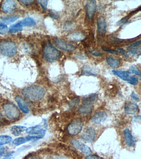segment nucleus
Segmentation results:
<instances>
[{
	"label": "nucleus",
	"instance_id": "nucleus-39",
	"mask_svg": "<svg viewBox=\"0 0 141 159\" xmlns=\"http://www.w3.org/2000/svg\"><path fill=\"white\" fill-rule=\"evenodd\" d=\"M19 2H20L24 5L28 6L34 3V1H33V0H24V1L21 0V1H19Z\"/></svg>",
	"mask_w": 141,
	"mask_h": 159
},
{
	"label": "nucleus",
	"instance_id": "nucleus-45",
	"mask_svg": "<svg viewBox=\"0 0 141 159\" xmlns=\"http://www.w3.org/2000/svg\"><path fill=\"white\" fill-rule=\"evenodd\" d=\"M130 96L132 97V98H133L135 101H138L139 100V98L138 96L134 93L132 92L131 93Z\"/></svg>",
	"mask_w": 141,
	"mask_h": 159
},
{
	"label": "nucleus",
	"instance_id": "nucleus-37",
	"mask_svg": "<svg viewBox=\"0 0 141 159\" xmlns=\"http://www.w3.org/2000/svg\"><path fill=\"white\" fill-rule=\"evenodd\" d=\"M102 49L105 52H107L108 53L112 54L117 55L118 54V51H115V50H110L109 49L105 48H102Z\"/></svg>",
	"mask_w": 141,
	"mask_h": 159
},
{
	"label": "nucleus",
	"instance_id": "nucleus-21",
	"mask_svg": "<svg viewBox=\"0 0 141 159\" xmlns=\"http://www.w3.org/2000/svg\"><path fill=\"white\" fill-rule=\"evenodd\" d=\"M93 110V107L92 105H83L78 109V112L80 114L86 116L91 113Z\"/></svg>",
	"mask_w": 141,
	"mask_h": 159
},
{
	"label": "nucleus",
	"instance_id": "nucleus-42",
	"mask_svg": "<svg viewBox=\"0 0 141 159\" xmlns=\"http://www.w3.org/2000/svg\"><path fill=\"white\" fill-rule=\"evenodd\" d=\"M117 49L120 52H121V53L122 54V55H123L125 57H128L129 55L128 54H127V52H126V51L123 49L121 48H117Z\"/></svg>",
	"mask_w": 141,
	"mask_h": 159
},
{
	"label": "nucleus",
	"instance_id": "nucleus-34",
	"mask_svg": "<svg viewBox=\"0 0 141 159\" xmlns=\"http://www.w3.org/2000/svg\"><path fill=\"white\" fill-rule=\"evenodd\" d=\"M8 28L6 25L0 24V34H4L8 32Z\"/></svg>",
	"mask_w": 141,
	"mask_h": 159
},
{
	"label": "nucleus",
	"instance_id": "nucleus-48",
	"mask_svg": "<svg viewBox=\"0 0 141 159\" xmlns=\"http://www.w3.org/2000/svg\"><path fill=\"white\" fill-rule=\"evenodd\" d=\"M0 152H5V148L3 146H0Z\"/></svg>",
	"mask_w": 141,
	"mask_h": 159
},
{
	"label": "nucleus",
	"instance_id": "nucleus-12",
	"mask_svg": "<svg viewBox=\"0 0 141 159\" xmlns=\"http://www.w3.org/2000/svg\"><path fill=\"white\" fill-rule=\"evenodd\" d=\"M125 141L127 146L132 147L135 145L136 140L134 137L132 135L130 131L128 128H126L124 130Z\"/></svg>",
	"mask_w": 141,
	"mask_h": 159
},
{
	"label": "nucleus",
	"instance_id": "nucleus-13",
	"mask_svg": "<svg viewBox=\"0 0 141 159\" xmlns=\"http://www.w3.org/2000/svg\"><path fill=\"white\" fill-rule=\"evenodd\" d=\"M17 5L15 1H6L2 6L3 11L7 13H13L16 9Z\"/></svg>",
	"mask_w": 141,
	"mask_h": 159
},
{
	"label": "nucleus",
	"instance_id": "nucleus-29",
	"mask_svg": "<svg viewBox=\"0 0 141 159\" xmlns=\"http://www.w3.org/2000/svg\"><path fill=\"white\" fill-rule=\"evenodd\" d=\"M23 27L19 22L12 25L9 28V31L11 33H17L21 31Z\"/></svg>",
	"mask_w": 141,
	"mask_h": 159
},
{
	"label": "nucleus",
	"instance_id": "nucleus-27",
	"mask_svg": "<svg viewBox=\"0 0 141 159\" xmlns=\"http://www.w3.org/2000/svg\"><path fill=\"white\" fill-rule=\"evenodd\" d=\"M140 10L141 7H139L138 8H137L136 10L133 11L131 12V13L128 15L124 17V18L121 19V20H119V21L117 22V24H118V25H120V24H124V23L127 22V20H128V19H129V18H130L132 16L135 14L136 13H137V12L139 11Z\"/></svg>",
	"mask_w": 141,
	"mask_h": 159
},
{
	"label": "nucleus",
	"instance_id": "nucleus-20",
	"mask_svg": "<svg viewBox=\"0 0 141 159\" xmlns=\"http://www.w3.org/2000/svg\"><path fill=\"white\" fill-rule=\"evenodd\" d=\"M98 99V94H92L84 98L83 100L82 103L83 105H92L97 102Z\"/></svg>",
	"mask_w": 141,
	"mask_h": 159
},
{
	"label": "nucleus",
	"instance_id": "nucleus-50",
	"mask_svg": "<svg viewBox=\"0 0 141 159\" xmlns=\"http://www.w3.org/2000/svg\"><path fill=\"white\" fill-rule=\"evenodd\" d=\"M3 119L2 117V114L0 113V120H2Z\"/></svg>",
	"mask_w": 141,
	"mask_h": 159
},
{
	"label": "nucleus",
	"instance_id": "nucleus-23",
	"mask_svg": "<svg viewBox=\"0 0 141 159\" xmlns=\"http://www.w3.org/2000/svg\"><path fill=\"white\" fill-rule=\"evenodd\" d=\"M26 127L20 125H14L11 128V131L12 134L16 136L20 135L22 132L26 131Z\"/></svg>",
	"mask_w": 141,
	"mask_h": 159
},
{
	"label": "nucleus",
	"instance_id": "nucleus-35",
	"mask_svg": "<svg viewBox=\"0 0 141 159\" xmlns=\"http://www.w3.org/2000/svg\"><path fill=\"white\" fill-rule=\"evenodd\" d=\"M129 83L132 85H137L138 83V78H136L135 77L131 76L130 77Z\"/></svg>",
	"mask_w": 141,
	"mask_h": 159
},
{
	"label": "nucleus",
	"instance_id": "nucleus-33",
	"mask_svg": "<svg viewBox=\"0 0 141 159\" xmlns=\"http://www.w3.org/2000/svg\"><path fill=\"white\" fill-rule=\"evenodd\" d=\"M37 2L46 11L47 10V6L48 4V1H47V0H40V1L39 0L37 1Z\"/></svg>",
	"mask_w": 141,
	"mask_h": 159
},
{
	"label": "nucleus",
	"instance_id": "nucleus-22",
	"mask_svg": "<svg viewBox=\"0 0 141 159\" xmlns=\"http://www.w3.org/2000/svg\"><path fill=\"white\" fill-rule=\"evenodd\" d=\"M112 73L115 75L117 76L121 79L125 81H129L130 79V73L129 71L121 70H112Z\"/></svg>",
	"mask_w": 141,
	"mask_h": 159
},
{
	"label": "nucleus",
	"instance_id": "nucleus-32",
	"mask_svg": "<svg viewBox=\"0 0 141 159\" xmlns=\"http://www.w3.org/2000/svg\"><path fill=\"white\" fill-rule=\"evenodd\" d=\"M88 51H89V53L91 54L93 56H96V57H100V56H102L103 55L102 52H100L98 50L90 48L88 50Z\"/></svg>",
	"mask_w": 141,
	"mask_h": 159
},
{
	"label": "nucleus",
	"instance_id": "nucleus-3",
	"mask_svg": "<svg viewBox=\"0 0 141 159\" xmlns=\"http://www.w3.org/2000/svg\"><path fill=\"white\" fill-rule=\"evenodd\" d=\"M0 51L3 56L11 57L17 53V47L15 43L12 41H5L0 45Z\"/></svg>",
	"mask_w": 141,
	"mask_h": 159
},
{
	"label": "nucleus",
	"instance_id": "nucleus-17",
	"mask_svg": "<svg viewBox=\"0 0 141 159\" xmlns=\"http://www.w3.org/2000/svg\"><path fill=\"white\" fill-rule=\"evenodd\" d=\"M15 100L18 107L23 113L25 114L29 113V107H28L27 104L23 98L20 96H17L15 97Z\"/></svg>",
	"mask_w": 141,
	"mask_h": 159
},
{
	"label": "nucleus",
	"instance_id": "nucleus-40",
	"mask_svg": "<svg viewBox=\"0 0 141 159\" xmlns=\"http://www.w3.org/2000/svg\"><path fill=\"white\" fill-rule=\"evenodd\" d=\"M76 57L80 60H84L86 58V56L85 54L81 52H79V53L77 54L76 55Z\"/></svg>",
	"mask_w": 141,
	"mask_h": 159
},
{
	"label": "nucleus",
	"instance_id": "nucleus-18",
	"mask_svg": "<svg viewBox=\"0 0 141 159\" xmlns=\"http://www.w3.org/2000/svg\"><path fill=\"white\" fill-rule=\"evenodd\" d=\"M98 30L99 34L105 35L107 32V24L104 17H100L98 20Z\"/></svg>",
	"mask_w": 141,
	"mask_h": 159
},
{
	"label": "nucleus",
	"instance_id": "nucleus-26",
	"mask_svg": "<svg viewBox=\"0 0 141 159\" xmlns=\"http://www.w3.org/2000/svg\"><path fill=\"white\" fill-rule=\"evenodd\" d=\"M22 26H33L36 25L35 20L32 18L28 17L20 22Z\"/></svg>",
	"mask_w": 141,
	"mask_h": 159
},
{
	"label": "nucleus",
	"instance_id": "nucleus-38",
	"mask_svg": "<svg viewBox=\"0 0 141 159\" xmlns=\"http://www.w3.org/2000/svg\"><path fill=\"white\" fill-rule=\"evenodd\" d=\"M14 152H11L5 156L3 159H13V156H14Z\"/></svg>",
	"mask_w": 141,
	"mask_h": 159
},
{
	"label": "nucleus",
	"instance_id": "nucleus-47",
	"mask_svg": "<svg viewBox=\"0 0 141 159\" xmlns=\"http://www.w3.org/2000/svg\"><path fill=\"white\" fill-rule=\"evenodd\" d=\"M133 119L135 121H139V120H140L141 116H136L135 117H134Z\"/></svg>",
	"mask_w": 141,
	"mask_h": 159
},
{
	"label": "nucleus",
	"instance_id": "nucleus-14",
	"mask_svg": "<svg viewBox=\"0 0 141 159\" xmlns=\"http://www.w3.org/2000/svg\"><path fill=\"white\" fill-rule=\"evenodd\" d=\"M26 132L28 134H31V135L38 134V135H41L44 137L45 135L46 130L43 129L41 125H38L27 128Z\"/></svg>",
	"mask_w": 141,
	"mask_h": 159
},
{
	"label": "nucleus",
	"instance_id": "nucleus-49",
	"mask_svg": "<svg viewBox=\"0 0 141 159\" xmlns=\"http://www.w3.org/2000/svg\"><path fill=\"white\" fill-rule=\"evenodd\" d=\"M4 152H0V158L2 157L3 154H4Z\"/></svg>",
	"mask_w": 141,
	"mask_h": 159
},
{
	"label": "nucleus",
	"instance_id": "nucleus-2",
	"mask_svg": "<svg viewBox=\"0 0 141 159\" xmlns=\"http://www.w3.org/2000/svg\"><path fill=\"white\" fill-rule=\"evenodd\" d=\"M59 51L50 42L45 44L43 48L44 58L49 63L56 61L58 60L61 56Z\"/></svg>",
	"mask_w": 141,
	"mask_h": 159
},
{
	"label": "nucleus",
	"instance_id": "nucleus-25",
	"mask_svg": "<svg viewBox=\"0 0 141 159\" xmlns=\"http://www.w3.org/2000/svg\"><path fill=\"white\" fill-rule=\"evenodd\" d=\"M19 18L18 16L3 17L0 19V22L3 24H9L16 21Z\"/></svg>",
	"mask_w": 141,
	"mask_h": 159
},
{
	"label": "nucleus",
	"instance_id": "nucleus-7",
	"mask_svg": "<svg viewBox=\"0 0 141 159\" xmlns=\"http://www.w3.org/2000/svg\"><path fill=\"white\" fill-rule=\"evenodd\" d=\"M54 43L57 48L66 52H72L75 50V47L73 45L67 43L61 39H55Z\"/></svg>",
	"mask_w": 141,
	"mask_h": 159
},
{
	"label": "nucleus",
	"instance_id": "nucleus-9",
	"mask_svg": "<svg viewBox=\"0 0 141 159\" xmlns=\"http://www.w3.org/2000/svg\"><path fill=\"white\" fill-rule=\"evenodd\" d=\"M70 143H71L72 145H74L78 150H80L83 153L86 154V155H90L92 154V151L90 148L78 140L72 139L70 140Z\"/></svg>",
	"mask_w": 141,
	"mask_h": 159
},
{
	"label": "nucleus",
	"instance_id": "nucleus-8",
	"mask_svg": "<svg viewBox=\"0 0 141 159\" xmlns=\"http://www.w3.org/2000/svg\"><path fill=\"white\" fill-rule=\"evenodd\" d=\"M96 2L95 0L88 1L86 3L85 9L87 16L89 19H93L96 9Z\"/></svg>",
	"mask_w": 141,
	"mask_h": 159
},
{
	"label": "nucleus",
	"instance_id": "nucleus-15",
	"mask_svg": "<svg viewBox=\"0 0 141 159\" xmlns=\"http://www.w3.org/2000/svg\"><path fill=\"white\" fill-rule=\"evenodd\" d=\"M86 38L84 33L80 31H77L69 34L67 37V39L72 41H83Z\"/></svg>",
	"mask_w": 141,
	"mask_h": 159
},
{
	"label": "nucleus",
	"instance_id": "nucleus-6",
	"mask_svg": "<svg viewBox=\"0 0 141 159\" xmlns=\"http://www.w3.org/2000/svg\"><path fill=\"white\" fill-rule=\"evenodd\" d=\"M95 131L92 127H87L82 133L81 138L86 142L92 143L95 140Z\"/></svg>",
	"mask_w": 141,
	"mask_h": 159
},
{
	"label": "nucleus",
	"instance_id": "nucleus-24",
	"mask_svg": "<svg viewBox=\"0 0 141 159\" xmlns=\"http://www.w3.org/2000/svg\"><path fill=\"white\" fill-rule=\"evenodd\" d=\"M107 64L113 68H116L119 66L120 61L117 59L114 58L110 56H107L106 58Z\"/></svg>",
	"mask_w": 141,
	"mask_h": 159
},
{
	"label": "nucleus",
	"instance_id": "nucleus-5",
	"mask_svg": "<svg viewBox=\"0 0 141 159\" xmlns=\"http://www.w3.org/2000/svg\"><path fill=\"white\" fill-rule=\"evenodd\" d=\"M83 127V121L80 119L74 120L67 127L68 133L72 135H76L79 134Z\"/></svg>",
	"mask_w": 141,
	"mask_h": 159
},
{
	"label": "nucleus",
	"instance_id": "nucleus-4",
	"mask_svg": "<svg viewBox=\"0 0 141 159\" xmlns=\"http://www.w3.org/2000/svg\"><path fill=\"white\" fill-rule=\"evenodd\" d=\"M3 109L6 116L11 120H16L20 116L19 110L14 104H6L3 106Z\"/></svg>",
	"mask_w": 141,
	"mask_h": 159
},
{
	"label": "nucleus",
	"instance_id": "nucleus-43",
	"mask_svg": "<svg viewBox=\"0 0 141 159\" xmlns=\"http://www.w3.org/2000/svg\"><path fill=\"white\" fill-rule=\"evenodd\" d=\"M85 159H103L102 158L100 157L97 156L95 155H91L87 156L86 157Z\"/></svg>",
	"mask_w": 141,
	"mask_h": 159
},
{
	"label": "nucleus",
	"instance_id": "nucleus-11",
	"mask_svg": "<svg viewBox=\"0 0 141 159\" xmlns=\"http://www.w3.org/2000/svg\"><path fill=\"white\" fill-rule=\"evenodd\" d=\"M98 73V70L95 67L89 65H85L82 68V74L86 76H96Z\"/></svg>",
	"mask_w": 141,
	"mask_h": 159
},
{
	"label": "nucleus",
	"instance_id": "nucleus-31",
	"mask_svg": "<svg viewBox=\"0 0 141 159\" xmlns=\"http://www.w3.org/2000/svg\"><path fill=\"white\" fill-rule=\"evenodd\" d=\"M130 73L132 74L135 75H140L141 72L138 67L135 66L133 65L131 66L130 68Z\"/></svg>",
	"mask_w": 141,
	"mask_h": 159
},
{
	"label": "nucleus",
	"instance_id": "nucleus-30",
	"mask_svg": "<svg viewBox=\"0 0 141 159\" xmlns=\"http://www.w3.org/2000/svg\"><path fill=\"white\" fill-rule=\"evenodd\" d=\"M75 26V23L70 21H67L64 25L63 30L65 31H70L73 30Z\"/></svg>",
	"mask_w": 141,
	"mask_h": 159
},
{
	"label": "nucleus",
	"instance_id": "nucleus-46",
	"mask_svg": "<svg viewBox=\"0 0 141 159\" xmlns=\"http://www.w3.org/2000/svg\"><path fill=\"white\" fill-rule=\"evenodd\" d=\"M25 159H40L39 156L37 155H30L28 156Z\"/></svg>",
	"mask_w": 141,
	"mask_h": 159
},
{
	"label": "nucleus",
	"instance_id": "nucleus-36",
	"mask_svg": "<svg viewBox=\"0 0 141 159\" xmlns=\"http://www.w3.org/2000/svg\"><path fill=\"white\" fill-rule=\"evenodd\" d=\"M49 16L51 18L54 19H58L59 17V15L57 12L54 11H51L49 12Z\"/></svg>",
	"mask_w": 141,
	"mask_h": 159
},
{
	"label": "nucleus",
	"instance_id": "nucleus-10",
	"mask_svg": "<svg viewBox=\"0 0 141 159\" xmlns=\"http://www.w3.org/2000/svg\"><path fill=\"white\" fill-rule=\"evenodd\" d=\"M43 136L38 135L37 136H27L18 138L15 139L13 142V143L16 146H19L22 144L25 143L31 140H35V139H41L43 138Z\"/></svg>",
	"mask_w": 141,
	"mask_h": 159
},
{
	"label": "nucleus",
	"instance_id": "nucleus-28",
	"mask_svg": "<svg viewBox=\"0 0 141 159\" xmlns=\"http://www.w3.org/2000/svg\"><path fill=\"white\" fill-rule=\"evenodd\" d=\"M11 137L8 135L0 136V145H6L12 141Z\"/></svg>",
	"mask_w": 141,
	"mask_h": 159
},
{
	"label": "nucleus",
	"instance_id": "nucleus-1",
	"mask_svg": "<svg viewBox=\"0 0 141 159\" xmlns=\"http://www.w3.org/2000/svg\"><path fill=\"white\" fill-rule=\"evenodd\" d=\"M45 90L39 85H34L23 89L22 93L23 96L33 101H39L41 100L45 95Z\"/></svg>",
	"mask_w": 141,
	"mask_h": 159
},
{
	"label": "nucleus",
	"instance_id": "nucleus-41",
	"mask_svg": "<svg viewBox=\"0 0 141 159\" xmlns=\"http://www.w3.org/2000/svg\"><path fill=\"white\" fill-rule=\"evenodd\" d=\"M141 43V40H139V41H137V42L131 44V45H130V46H128V48H134L137 47V46L140 45Z\"/></svg>",
	"mask_w": 141,
	"mask_h": 159
},
{
	"label": "nucleus",
	"instance_id": "nucleus-19",
	"mask_svg": "<svg viewBox=\"0 0 141 159\" xmlns=\"http://www.w3.org/2000/svg\"><path fill=\"white\" fill-rule=\"evenodd\" d=\"M138 110L137 104L132 102H129L125 107V113L127 115H133Z\"/></svg>",
	"mask_w": 141,
	"mask_h": 159
},
{
	"label": "nucleus",
	"instance_id": "nucleus-16",
	"mask_svg": "<svg viewBox=\"0 0 141 159\" xmlns=\"http://www.w3.org/2000/svg\"><path fill=\"white\" fill-rule=\"evenodd\" d=\"M107 114L104 111H100L95 113L92 119V121L96 124H99L106 120Z\"/></svg>",
	"mask_w": 141,
	"mask_h": 159
},
{
	"label": "nucleus",
	"instance_id": "nucleus-44",
	"mask_svg": "<svg viewBox=\"0 0 141 159\" xmlns=\"http://www.w3.org/2000/svg\"><path fill=\"white\" fill-rule=\"evenodd\" d=\"M128 51L133 55L137 54L139 52L138 50L136 49H130L128 50Z\"/></svg>",
	"mask_w": 141,
	"mask_h": 159
}]
</instances>
